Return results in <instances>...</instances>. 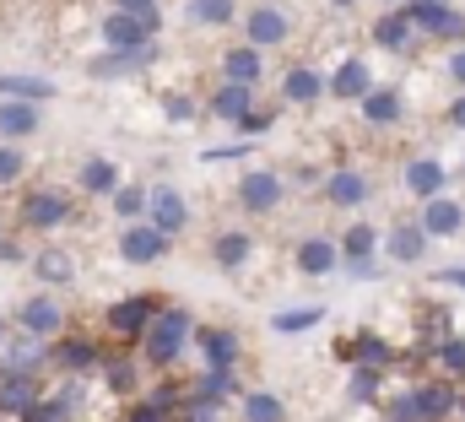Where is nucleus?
I'll return each instance as SVG.
<instances>
[{
	"label": "nucleus",
	"instance_id": "24",
	"mask_svg": "<svg viewBox=\"0 0 465 422\" xmlns=\"http://www.w3.org/2000/svg\"><path fill=\"white\" fill-rule=\"evenodd\" d=\"M362 114H368L373 125H390V119H401V98H395V93H368V98H362Z\"/></svg>",
	"mask_w": 465,
	"mask_h": 422
},
{
	"label": "nucleus",
	"instance_id": "13",
	"mask_svg": "<svg viewBox=\"0 0 465 422\" xmlns=\"http://www.w3.org/2000/svg\"><path fill=\"white\" fill-rule=\"evenodd\" d=\"M298 266H303L309 276H325V271L336 266V244H325V238H309V244L298 249Z\"/></svg>",
	"mask_w": 465,
	"mask_h": 422
},
{
	"label": "nucleus",
	"instance_id": "29",
	"mask_svg": "<svg viewBox=\"0 0 465 422\" xmlns=\"http://www.w3.org/2000/svg\"><path fill=\"white\" fill-rule=\"evenodd\" d=\"M82 185H87L93 196L114 190V163H87V168H82Z\"/></svg>",
	"mask_w": 465,
	"mask_h": 422
},
{
	"label": "nucleus",
	"instance_id": "35",
	"mask_svg": "<svg viewBox=\"0 0 465 422\" xmlns=\"http://www.w3.org/2000/svg\"><path fill=\"white\" fill-rule=\"evenodd\" d=\"M320 325V309H292V315H276V330H309Z\"/></svg>",
	"mask_w": 465,
	"mask_h": 422
},
{
	"label": "nucleus",
	"instance_id": "33",
	"mask_svg": "<svg viewBox=\"0 0 465 422\" xmlns=\"http://www.w3.org/2000/svg\"><path fill=\"white\" fill-rule=\"evenodd\" d=\"M190 11H195L201 22H228V16H232V0H190Z\"/></svg>",
	"mask_w": 465,
	"mask_h": 422
},
{
	"label": "nucleus",
	"instance_id": "36",
	"mask_svg": "<svg viewBox=\"0 0 465 422\" xmlns=\"http://www.w3.org/2000/svg\"><path fill=\"white\" fill-rule=\"evenodd\" d=\"M439 363H444L450 374H465V341H444V347H439Z\"/></svg>",
	"mask_w": 465,
	"mask_h": 422
},
{
	"label": "nucleus",
	"instance_id": "37",
	"mask_svg": "<svg viewBox=\"0 0 465 422\" xmlns=\"http://www.w3.org/2000/svg\"><path fill=\"white\" fill-rule=\"evenodd\" d=\"M368 249H373V233H368V227H351L347 233V255L351 260H368Z\"/></svg>",
	"mask_w": 465,
	"mask_h": 422
},
{
	"label": "nucleus",
	"instance_id": "11",
	"mask_svg": "<svg viewBox=\"0 0 465 422\" xmlns=\"http://www.w3.org/2000/svg\"><path fill=\"white\" fill-rule=\"evenodd\" d=\"M22 216H27L33 227H60V222H65V201H60V196H27Z\"/></svg>",
	"mask_w": 465,
	"mask_h": 422
},
{
	"label": "nucleus",
	"instance_id": "27",
	"mask_svg": "<svg viewBox=\"0 0 465 422\" xmlns=\"http://www.w3.org/2000/svg\"><path fill=\"white\" fill-rule=\"evenodd\" d=\"M217 114H223V119H243V114H249V87H223V93H217Z\"/></svg>",
	"mask_w": 465,
	"mask_h": 422
},
{
	"label": "nucleus",
	"instance_id": "40",
	"mask_svg": "<svg viewBox=\"0 0 465 422\" xmlns=\"http://www.w3.org/2000/svg\"><path fill=\"white\" fill-rule=\"evenodd\" d=\"M357 352H362V363H384V341H379V336H362Z\"/></svg>",
	"mask_w": 465,
	"mask_h": 422
},
{
	"label": "nucleus",
	"instance_id": "38",
	"mask_svg": "<svg viewBox=\"0 0 465 422\" xmlns=\"http://www.w3.org/2000/svg\"><path fill=\"white\" fill-rule=\"evenodd\" d=\"M22 174V152H11V146H0V185H11Z\"/></svg>",
	"mask_w": 465,
	"mask_h": 422
},
{
	"label": "nucleus",
	"instance_id": "47",
	"mask_svg": "<svg viewBox=\"0 0 465 422\" xmlns=\"http://www.w3.org/2000/svg\"><path fill=\"white\" fill-rule=\"evenodd\" d=\"M0 336H5V325H0Z\"/></svg>",
	"mask_w": 465,
	"mask_h": 422
},
{
	"label": "nucleus",
	"instance_id": "18",
	"mask_svg": "<svg viewBox=\"0 0 465 422\" xmlns=\"http://www.w3.org/2000/svg\"><path fill=\"white\" fill-rule=\"evenodd\" d=\"M282 93H287V98H292V104H314V98H320V93H325V82H320V71H292V76H287V87H282Z\"/></svg>",
	"mask_w": 465,
	"mask_h": 422
},
{
	"label": "nucleus",
	"instance_id": "8",
	"mask_svg": "<svg viewBox=\"0 0 465 422\" xmlns=\"http://www.w3.org/2000/svg\"><path fill=\"white\" fill-rule=\"evenodd\" d=\"M238 196H243V206H249V211H271L276 201H282V185H276L271 174H249Z\"/></svg>",
	"mask_w": 465,
	"mask_h": 422
},
{
	"label": "nucleus",
	"instance_id": "4",
	"mask_svg": "<svg viewBox=\"0 0 465 422\" xmlns=\"http://www.w3.org/2000/svg\"><path fill=\"white\" fill-rule=\"evenodd\" d=\"M406 22H422V27H433V33H460L465 16H455L444 0H417L411 11H406Z\"/></svg>",
	"mask_w": 465,
	"mask_h": 422
},
{
	"label": "nucleus",
	"instance_id": "22",
	"mask_svg": "<svg viewBox=\"0 0 465 422\" xmlns=\"http://www.w3.org/2000/svg\"><path fill=\"white\" fill-rule=\"evenodd\" d=\"M71 401H76V390H60L54 401H33L27 422H65V417H71Z\"/></svg>",
	"mask_w": 465,
	"mask_h": 422
},
{
	"label": "nucleus",
	"instance_id": "43",
	"mask_svg": "<svg viewBox=\"0 0 465 422\" xmlns=\"http://www.w3.org/2000/svg\"><path fill=\"white\" fill-rule=\"evenodd\" d=\"M130 422H168L157 407H141V412H130Z\"/></svg>",
	"mask_w": 465,
	"mask_h": 422
},
{
	"label": "nucleus",
	"instance_id": "5",
	"mask_svg": "<svg viewBox=\"0 0 465 422\" xmlns=\"http://www.w3.org/2000/svg\"><path fill=\"white\" fill-rule=\"evenodd\" d=\"M152 315H157V304H152V298H124L114 315H109V325H114L119 336H135V330H146V325H152Z\"/></svg>",
	"mask_w": 465,
	"mask_h": 422
},
{
	"label": "nucleus",
	"instance_id": "28",
	"mask_svg": "<svg viewBox=\"0 0 465 422\" xmlns=\"http://www.w3.org/2000/svg\"><path fill=\"white\" fill-rule=\"evenodd\" d=\"M243 417L249 422H282V401L276 396H249L243 401Z\"/></svg>",
	"mask_w": 465,
	"mask_h": 422
},
{
	"label": "nucleus",
	"instance_id": "31",
	"mask_svg": "<svg viewBox=\"0 0 465 422\" xmlns=\"http://www.w3.org/2000/svg\"><path fill=\"white\" fill-rule=\"evenodd\" d=\"M228 390H232V379H228V374H217V368H212V374L201 379V396H195V401H201V407H212V401H223Z\"/></svg>",
	"mask_w": 465,
	"mask_h": 422
},
{
	"label": "nucleus",
	"instance_id": "23",
	"mask_svg": "<svg viewBox=\"0 0 465 422\" xmlns=\"http://www.w3.org/2000/svg\"><path fill=\"white\" fill-rule=\"evenodd\" d=\"M232 352H238V347H232L228 330H212V336H206V363H212L217 374H228L232 368Z\"/></svg>",
	"mask_w": 465,
	"mask_h": 422
},
{
	"label": "nucleus",
	"instance_id": "26",
	"mask_svg": "<svg viewBox=\"0 0 465 422\" xmlns=\"http://www.w3.org/2000/svg\"><path fill=\"white\" fill-rule=\"evenodd\" d=\"M362 196H368L362 174H336V179H331V201H341V206H357Z\"/></svg>",
	"mask_w": 465,
	"mask_h": 422
},
{
	"label": "nucleus",
	"instance_id": "17",
	"mask_svg": "<svg viewBox=\"0 0 465 422\" xmlns=\"http://www.w3.org/2000/svg\"><path fill=\"white\" fill-rule=\"evenodd\" d=\"M0 130H5V136H33V130H38V108L33 104L0 108Z\"/></svg>",
	"mask_w": 465,
	"mask_h": 422
},
{
	"label": "nucleus",
	"instance_id": "32",
	"mask_svg": "<svg viewBox=\"0 0 465 422\" xmlns=\"http://www.w3.org/2000/svg\"><path fill=\"white\" fill-rule=\"evenodd\" d=\"M243 255H249V238H243V233H228V238H217V260H223V266H238Z\"/></svg>",
	"mask_w": 465,
	"mask_h": 422
},
{
	"label": "nucleus",
	"instance_id": "34",
	"mask_svg": "<svg viewBox=\"0 0 465 422\" xmlns=\"http://www.w3.org/2000/svg\"><path fill=\"white\" fill-rule=\"evenodd\" d=\"M38 276H44V282H71V260H65V255H44V260H38Z\"/></svg>",
	"mask_w": 465,
	"mask_h": 422
},
{
	"label": "nucleus",
	"instance_id": "14",
	"mask_svg": "<svg viewBox=\"0 0 465 422\" xmlns=\"http://www.w3.org/2000/svg\"><path fill=\"white\" fill-rule=\"evenodd\" d=\"M373 38H379L384 49H406V38H411V22H406V11H390V16H379Z\"/></svg>",
	"mask_w": 465,
	"mask_h": 422
},
{
	"label": "nucleus",
	"instance_id": "15",
	"mask_svg": "<svg viewBox=\"0 0 465 422\" xmlns=\"http://www.w3.org/2000/svg\"><path fill=\"white\" fill-rule=\"evenodd\" d=\"M331 87H336V98H368V71H362V60H347Z\"/></svg>",
	"mask_w": 465,
	"mask_h": 422
},
{
	"label": "nucleus",
	"instance_id": "3",
	"mask_svg": "<svg viewBox=\"0 0 465 422\" xmlns=\"http://www.w3.org/2000/svg\"><path fill=\"white\" fill-rule=\"evenodd\" d=\"M184 222H190V211H184V201H179V190H168V185L152 190V233L168 238V233H179Z\"/></svg>",
	"mask_w": 465,
	"mask_h": 422
},
{
	"label": "nucleus",
	"instance_id": "42",
	"mask_svg": "<svg viewBox=\"0 0 465 422\" xmlns=\"http://www.w3.org/2000/svg\"><path fill=\"white\" fill-rule=\"evenodd\" d=\"M109 385H114V390H130V385H135V368H130V363H114V368H109Z\"/></svg>",
	"mask_w": 465,
	"mask_h": 422
},
{
	"label": "nucleus",
	"instance_id": "7",
	"mask_svg": "<svg viewBox=\"0 0 465 422\" xmlns=\"http://www.w3.org/2000/svg\"><path fill=\"white\" fill-rule=\"evenodd\" d=\"M119 249H124V260L146 266V260H157V255H163V233H152V227H130V233L119 238Z\"/></svg>",
	"mask_w": 465,
	"mask_h": 422
},
{
	"label": "nucleus",
	"instance_id": "16",
	"mask_svg": "<svg viewBox=\"0 0 465 422\" xmlns=\"http://www.w3.org/2000/svg\"><path fill=\"white\" fill-rule=\"evenodd\" d=\"M460 206L455 201H433L428 206V216H422V233H460Z\"/></svg>",
	"mask_w": 465,
	"mask_h": 422
},
{
	"label": "nucleus",
	"instance_id": "6",
	"mask_svg": "<svg viewBox=\"0 0 465 422\" xmlns=\"http://www.w3.org/2000/svg\"><path fill=\"white\" fill-rule=\"evenodd\" d=\"M104 44H114L119 55H124V49H146V27H141L135 16H124V11H119V16L104 22Z\"/></svg>",
	"mask_w": 465,
	"mask_h": 422
},
{
	"label": "nucleus",
	"instance_id": "39",
	"mask_svg": "<svg viewBox=\"0 0 465 422\" xmlns=\"http://www.w3.org/2000/svg\"><path fill=\"white\" fill-rule=\"evenodd\" d=\"M141 206H146V196H141V190H119V196H114V211H119V216H135Z\"/></svg>",
	"mask_w": 465,
	"mask_h": 422
},
{
	"label": "nucleus",
	"instance_id": "44",
	"mask_svg": "<svg viewBox=\"0 0 465 422\" xmlns=\"http://www.w3.org/2000/svg\"><path fill=\"white\" fill-rule=\"evenodd\" d=\"M450 125H460V130H465V98H455V108H450Z\"/></svg>",
	"mask_w": 465,
	"mask_h": 422
},
{
	"label": "nucleus",
	"instance_id": "12",
	"mask_svg": "<svg viewBox=\"0 0 465 422\" xmlns=\"http://www.w3.org/2000/svg\"><path fill=\"white\" fill-rule=\"evenodd\" d=\"M406 190H417V196H428V201H433V196L444 190V168H439V163H428V157H422V163H411V168H406Z\"/></svg>",
	"mask_w": 465,
	"mask_h": 422
},
{
	"label": "nucleus",
	"instance_id": "2",
	"mask_svg": "<svg viewBox=\"0 0 465 422\" xmlns=\"http://www.w3.org/2000/svg\"><path fill=\"white\" fill-rule=\"evenodd\" d=\"M455 390H444V385H422V390H411V396H401L395 401V422H439L455 412Z\"/></svg>",
	"mask_w": 465,
	"mask_h": 422
},
{
	"label": "nucleus",
	"instance_id": "21",
	"mask_svg": "<svg viewBox=\"0 0 465 422\" xmlns=\"http://www.w3.org/2000/svg\"><path fill=\"white\" fill-rule=\"evenodd\" d=\"M254 76H260V55H254V49H232L228 55V82L232 87H249Z\"/></svg>",
	"mask_w": 465,
	"mask_h": 422
},
{
	"label": "nucleus",
	"instance_id": "30",
	"mask_svg": "<svg viewBox=\"0 0 465 422\" xmlns=\"http://www.w3.org/2000/svg\"><path fill=\"white\" fill-rule=\"evenodd\" d=\"M0 93H16V98H49V82H33V76H0Z\"/></svg>",
	"mask_w": 465,
	"mask_h": 422
},
{
	"label": "nucleus",
	"instance_id": "46",
	"mask_svg": "<svg viewBox=\"0 0 465 422\" xmlns=\"http://www.w3.org/2000/svg\"><path fill=\"white\" fill-rule=\"evenodd\" d=\"M444 276H450V282H460V287H465V271H444Z\"/></svg>",
	"mask_w": 465,
	"mask_h": 422
},
{
	"label": "nucleus",
	"instance_id": "19",
	"mask_svg": "<svg viewBox=\"0 0 465 422\" xmlns=\"http://www.w3.org/2000/svg\"><path fill=\"white\" fill-rule=\"evenodd\" d=\"M390 249H395V260H417V255L428 249V233H422L417 222H406V227H395V238H390Z\"/></svg>",
	"mask_w": 465,
	"mask_h": 422
},
{
	"label": "nucleus",
	"instance_id": "9",
	"mask_svg": "<svg viewBox=\"0 0 465 422\" xmlns=\"http://www.w3.org/2000/svg\"><path fill=\"white\" fill-rule=\"evenodd\" d=\"M33 401H38V390H33V379L27 374H11L5 385H0V412H33Z\"/></svg>",
	"mask_w": 465,
	"mask_h": 422
},
{
	"label": "nucleus",
	"instance_id": "45",
	"mask_svg": "<svg viewBox=\"0 0 465 422\" xmlns=\"http://www.w3.org/2000/svg\"><path fill=\"white\" fill-rule=\"evenodd\" d=\"M450 71H455V82H465V55H455V60H450Z\"/></svg>",
	"mask_w": 465,
	"mask_h": 422
},
{
	"label": "nucleus",
	"instance_id": "41",
	"mask_svg": "<svg viewBox=\"0 0 465 422\" xmlns=\"http://www.w3.org/2000/svg\"><path fill=\"white\" fill-rule=\"evenodd\" d=\"M373 390H379V379H373V368H362V374L351 379V396H357V401H368Z\"/></svg>",
	"mask_w": 465,
	"mask_h": 422
},
{
	"label": "nucleus",
	"instance_id": "10",
	"mask_svg": "<svg viewBox=\"0 0 465 422\" xmlns=\"http://www.w3.org/2000/svg\"><path fill=\"white\" fill-rule=\"evenodd\" d=\"M249 38H254V44H282V38H287V16L271 11V5H260V11L249 16Z\"/></svg>",
	"mask_w": 465,
	"mask_h": 422
},
{
	"label": "nucleus",
	"instance_id": "1",
	"mask_svg": "<svg viewBox=\"0 0 465 422\" xmlns=\"http://www.w3.org/2000/svg\"><path fill=\"white\" fill-rule=\"evenodd\" d=\"M184 336H190V315L184 309H157L152 325H146V363H173Z\"/></svg>",
	"mask_w": 465,
	"mask_h": 422
},
{
	"label": "nucleus",
	"instance_id": "20",
	"mask_svg": "<svg viewBox=\"0 0 465 422\" xmlns=\"http://www.w3.org/2000/svg\"><path fill=\"white\" fill-rule=\"evenodd\" d=\"M60 368H71V374H82V368H93L98 363V347L93 341H60Z\"/></svg>",
	"mask_w": 465,
	"mask_h": 422
},
{
	"label": "nucleus",
	"instance_id": "25",
	"mask_svg": "<svg viewBox=\"0 0 465 422\" xmlns=\"http://www.w3.org/2000/svg\"><path fill=\"white\" fill-rule=\"evenodd\" d=\"M22 325H27V330H38V336H44V330H54V325H60V309H54V304H49V298H33V304H27V309H22Z\"/></svg>",
	"mask_w": 465,
	"mask_h": 422
}]
</instances>
